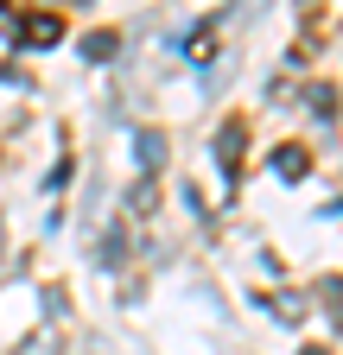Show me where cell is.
I'll return each instance as SVG.
<instances>
[{"mask_svg": "<svg viewBox=\"0 0 343 355\" xmlns=\"http://www.w3.org/2000/svg\"><path fill=\"white\" fill-rule=\"evenodd\" d=\"M280 171H286V178H299V171H306V153L286 146V153H280Z\"/></svg>", "mask_w": 343, "mask_h": 355, "instance_id": "cell-1", "label": "cell"}]
</instances>
